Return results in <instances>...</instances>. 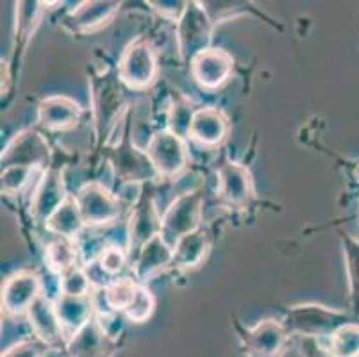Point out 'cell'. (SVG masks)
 Returning a JSON list of instances; mask_svg holds the SVG:
<instances>
[{
	"instance_id": "obj_7",
	"label": "cell",
	"mask_w": 359,
	"mask_h": 357,
	"mask_svg": "<svg viewBox=\"0 0 359 357\" xmlns=\"http://www.w3.org/2000/svg\"><path fill=\"white\" fill-rule=\"evenodd\" d=\"M43 295L41 277L32 270H20L9 275L2 284V309L9 316L27 314L29 307Z\"/></svg>"
},
{
	"instance_id": "obj_26",
	"label": "cell",
	"mask_w": 359,
	"mask_h": 357,
	"mask_svg": "<svg viewBox=\"0 0 359 357\" xmlns=\"http://www.w3.org/2000/svg\"><path fill=\"white\" fill-rule=\"evenodd\" d=\"M329 353L336 357H355L359 353V325L344 323L329 336Z\"/></svg>"
},
{
	"instance_id": "obj_3",
	"label": "cell",
	"mask_w": 359,
	"mask_h": 357,
	"mask_svg": "<svg viewBox=\"0 0 359 357\" xmlns=\"http://www.w3.org/2000/svg\"><path fill=\"white\" fill-rule=\"evenodd\" d=\"M213 20L201 2H188L186 11L177 22V48L181 61L190 63L201 52L211 48Z\"/></svg>"
},
{
	"instance_id": "obj_6",
	"label": "cell",
	"mask_w": 359,
	"mask_h": 357,
	"mask_svg": "<svg viewBox=\"0 0 359 357\" xmlns=\"http://www.w3.org/2000/svg\"><path fill=\"white\" fill-rule=\"evenodd\" d=\"M50 145L47 137L36 129H24L13 137L2 150V168L8 166H25L32 170H48L50 163Z\"/></svg>"
},
{
	"instance_id": "obj_20",
	"label": "cell",
	"mask_w": 359,
	"mask_h": 357,
	"mask_svg": "<svg viewBox=\"0 0 359 357\" xmlns=\"http://www.w3.org/2000/svg\"><path fill=\"white\" fill-rule=\"evenodd\" d=\"M47 232H50L55 238H65V240L75 241L86 231V224H84L83 213H81L77 198L74 193L67 196V201L57 208V211L48 218L45 224Z\"/></svg>"
},
{
	"instance_id": "obj_33",
	"label": "cell",
	"mask_w": 359,
	"mask_h": 357,
	"mask_svg": "<svg viewBox=\"0 0 359 357\" xmlns=\"http://www.w3.org/2000/svg\"><path fill=\"white\" fill-rule=\"evenodd\" d=\"M149 6H152L156 13H158L161 18L170 20V22H175L177 24L181 20L182 13L186 11V6L188 2H181V0H150Z\"/></svg>"
},
{
	"instance_id": "obj_11",
	"label": "cell",
	"mask_w": 359,
	"mask_h": 357,
	"mask_svg": "<svg viewBox=\"0 0 359 357\" xmlns=\"http://www.w3.org/2000/svg\"><path fill=\"white\" fill-rule=\"evenodd\" d=\"M234 70V59L224 48H208L190 63L191 77L202 90L213 91L224 86Z\"/></svg>"
},
{
	"instance_id": "obj_25",
	"label": "cell",
	"mask_w": 359,
	"mask_h": 357,
	"mask_svg": "<svg viewBox=\"0 0 359 357\" xmlns=\"http://www.w3.org/2000/svg\"><path fill=\"white\" fill-rule=\"evenodd\" d=\"M79 250H77V243L72 240H65V238H55L45 248V263H47L48 270L54 275L60 277L61 274L68 271L70 268L79 264Z\"/></svg>"
},
{
	"instance_id": "obj_1",
	"label": "cell",
	"mask_w": 359,
	"mask_h": 357,
	"mask_svg": "<svg viewBox=\"0 0 359 357\" xmlns=\"http://www.w3.org/2000/svg\"><path fill=\"white\" fill-rule=\"evenodd\" d=\"M118 79L133 91H145L158 81V52L149 39L138 38L130 41L118 61Z\"/></svg>"
},
{
	"instance_id": "obj_21",
	"label": "cell",
	"mask_w": 359,
	"mask_h": 357,
	"mask_svg": "<svg viewBox=\"0 0 359 357\" xmlns=\"http://www.w3.org/2000/svg\"><path fill=\"white\" fill-rule=\"evenodd\" d=\"M210 236L204 229L186 234L174 247V264H172V268H177L181 271L197 270L210 254Z\"/></svg>"
},
{
	"instance_id": "obj_35",
	"label": "cell",
	"mask_w": 359,
	"mask_h": 357,
	"mask_svg": "<svg viewBox=\"0 0 359 357\" xmlns=\"http://www.w3.org/2000/svg\"><path fill=\"white\" fill-rule=\"evenodd\" d=\"M318 357H336V356H332V353H329L327 350H320Z\"/></svg>"
},
{
	"instance_id": "obj_24",
	"label": "cell",
	"mask_w": 359,
	"mask_h": 357,
	"mask_svg": "<svg viewBox=\"0 0 359 357\" xmlns=\"http://www.w3.org/2000/svg\"><path fill=\"white\" fill-rule=\"evenodd\" d=\"M198 107L186 97H174L166 109V127L170 133L182 140H190V130Z\"/></svg>"
},
{
	"instance_id": "obj_2",
	"label": "cell",
	"mask_w": 359,
	"mask_h": 357,
	"mask_svg": "<svg viewBox=\"0 0 359 357\" xmlns=\"http://www.w3.org/2000/svg\"><path fill=\"white\" fill-rule=\"evenodd\" d=\"M147 159L161 181H174L175 177L190 168V145L188 140L175 136L168 129L156 130L145 150Z\"/></svg>"
},
{
	"instance_id": "obj_29",
	"label": "cell",
	"mask_w": 359,
	"mask_h": 357,
	"mask_svg": "<svg viewBox=\"0 0 359 357\" xmlns=\"http://www.w3.org/2000/svg\"><path fill=\"white\" fill-rule=\"evenodd\" d=\"M41 170H32L25 168V166H8V168H2V193L4 195H18V193L24 191L29 186V182L32 181V175L34 173H40Z\"/></svg>"
},
{
	"instance_id": "obj_34",
	"label": "cell",
	"mask_w": 359,
	"mask_h": 357,
	"mask_svg": "<svg viewBox=\"0 0 359 357\" xmlns=\"http://www.w3.org/2000/svg\"><path fill=\"white\" fill-rule=\"evenodd\" d=\"M142 189H143V182L123 181L122 184H120L118 191H116V196H118V201L122 202L123 208H129L130 211H133V209L143 201Z\"/></svg>"
},
{
	"instance_id": "obj_4",
	"label": "cell",
	"mask_w": 359,
	"mask_h": 357,
	"mask_svg": "<svg viewBox=\"0 0 359 357\" xmlns=\"http://www.w3.org/2000/svg\"><path fill=\"white\" fill-rule=\"evenodd\" d=\"M77 204L83 213L84 224L88 229H104L120 220L123 213L122 202L115 191H111L106 184L91 181L81 186L75 193Z\"/></svg>"
},
{
	"instance_id": "obj_22",
	"label": "cell",
	"mask_w": 359,
	"mask_h": 357,
	"mask_svg": "<svg viewBox=\"0 0 359 357\" xmlns=\"http://www.w3.org/2000/svg\"><path fill=\"white\" fill-rule=\"evenodd\" d=\"M109 339L93 318L84 329L75 334L67 342V350L70 357H104V350Z\"/></svg>"
},
{
	"instance_id": "obj_13",
	"label": "cell",
	"mask_w": 359,
	"mask_h": 357,
	"mask_svg": "<svg viewBox=\"0 0 359 357\" xmlns=\"http://www.w3.org/2000/svg\"><path fill=\"white\" fill-rule=\"evenodd\" d=\"M290 322L300 332H306L309 336H322L329 332L331 336L338 327H341L345 320V314L341 311L329 309L318 304H306V306H297L292 309Z\"/></svg>"
},
{
	"instance_id": "obj_37",
	"label": "cell",
	"mask_w": 359,
	"mask_h": 357,
	"mask_svg": "<svg viewBox=\"0 0 359 357\" xmlns=\"http://www.w3.org/2000/svg\"><path fill=\"white\" fill-rule=\"evenodd\" d=\"M355 357H359V353H358V356H355Z\"/></svg>"
},
{
	"instance_id": "obj_23",
	"label": "cell",
	"mask_w": 359,
	"mask_h": 357,
	"mask_svg": "<svg viewBox=\"0 0 359 357\" xmlns=\"http://www.w3.org/2000/svg\"><path fill=\"white\" fill-rule=\"evenodd\" d=\"M138 281L135 277H116L111 279V283L106 288L99 290L100 297L104 300L102 311H116V313H126L129 304L133 302L138 288ZM100 313V311H97Z\"/></svg>"
},
{
	"instance_id": "obj_36",
	"label": "cell",
	"mask_w": 359,
	"mask_h": 357,
	"mask_svg": "<svg viewBox=\"0 0 359 357\" xmlns=\"http://www.w3.org/2000/svg\"><path fill=\"white\" fill-rule=\"evenodd\" d=\"M355 179H358V182H359V165H358V168H355Z\"/></svg>"
},
{
	"instance_id": "obj_8",
	"label": "cell",
	"mask_w": 359,
	"mask_h": 357,
	"mask_svg": "<svg viewBox=\"0 0 359 357\" xmlns=\"http://www.w3.org/2000/svg\"><path fill=\"white\" fill-rule=\"evenodd\" d=\"M161 234V211L152 196L143 198L129 215L126 229V247L130 261L135 260L138 252Z\"/></svg>"
},
{
	"instance_id": "obj_17",
	"label": "cell",
	"mask_w": 359,
	"mask_h": 357,
	"mask_svg": "<svg viewBox=\"0 0 359 357\" xmlns=\"http://www.w3.org/2000/svg\"><path fill=\"white\" fill-rule=\"evenodd\" d=\"M25 316H27V322L36 339H40L47 346L65 342L63 327H61L60 318H57L54 299L48 297L47 293L41 295L40 299L29 307Z\"/></svg>"
},
{
	"instance_id": "obj_5",
	"label": "cell",
	"mask_w": 359,
	"mask_h": 357,
	"mask_svg": "<svg viewBox=\"0 0 359 357\" xmlns=\"http://www.w3.org/2000/svg\"><path fill=\"white\" fill-rule=\"evenodd\" d=\"M204 195L201 191L175 198L161 215V238L174 248L186 234L202 229Z\"/></svg>"
},
{
	"instance_id": "obj_14",
	"label": "cell",
	"mask_w": 359,
	"mask_h": 357,
	"mask_svg": "<svg viewBox=\"0 0 359 357\" xmlns=\"http://www.w3.org/2000/svg\"><path fill=\"white\" fill-rule=\"evenodd\" d=\"M81 116V104L67 95H50L38 104V123L47 130L74 129Z\"/></svg>"
},
{
	"instance_id": "obj_16",
	"label": "cell",
	"mask_w": 359,
	"mask_h": 357,
	"mask_svg": "<svg viewBox=\"0 0 359 357\" xmlns=\"http://www.w3.org/2000/svg\"><path fill=\"white\" fill-rule=\"evenodd\" d=\"M57 318H60L61 327H63L65 342L74 338L75 334L88 325L91 320L95 318L97 307L93 295L88 297H67V295L57 293L54 299Z\"/></svg>"
},
{
	"instance_id": "obj_9",
	"label": "cell",
	"mask_w": 359,
	"mask_h": 357,
	"mask_svg": "<svg viewBox=\"0 0 359 357\" xmlns=\"http://www.w3.org/2000/svg\"><path fill=\"white\" fill-rule=\"evenodd\" d=\"M68 195L70 193L65 186L63 173L55 168L45 170L40 179H38V182H36L34 189H32L31 202H29V213H31L32 220L45 227L48 218L67 201Z\"/></svg>"
},
{
	"instance_id": "obj_32",
	"label": "cell",
	"mask_w": 359,
	"mask_h": 357,
	"mask_svg": "<svg viewBox=\"0 0 359 357\" xmlns=\"http://www.w3.org/2000/svg\"><path fill=\"white\" fill-rule=\"evenodd\" d=\"M45 343L40 339H22V342L15 343L9 346L2 357H43L45 356Z\"/></svg>"
},
{
	"instance_id": "obj_28",
	"label": "cell",
	"mask_w": 359,
	"mask_h": 357,
	"mask_svg": "<svg viewBox=\"0 0 359 357\" xmlns=\"http://www.w3.org/2000/svg\"><path fill=\"white\" fill-rule=\"evenodd\" d=\"M156 297L147 284H138L135 299L126 309V318L133 323H145L154 314Z\"/></svg>"
},
{
	"instance_id": "obj_12",
	"label": "cell",
	"mask_w": 359,
	"mask_h": 357,
	"mask_svg": "<svg viewBox=\"0 0 359 357\" xmlns=\"http://www.w3.org/2000/svg\"><path fill=\"white\" fill-rule=\"evenodd\" d=\"M172 264H174V248L170 247L159 234L154 240H150L138 252L135 260L130 261V270H133V277L140 284H147L156 279L158 275H161Z\"/></svg>"
},
{
	"instance_id": "obj_18",
	"label": "cell",
	"mask_w": 359,
	"mask_h": 357,
	"mask_svg": "<svg viewBox=\"0 0 359 357\" xmlns=\"http://www.w3.org/2000/svg\"><path fill=\"white\" fill-rule=\"evenodd\" d=\"M120 9V2L109 0H91L81 2L70 15L67 16V25H70L74 32H91L104 27L115 18Z\"/></svg>"
},
{
	"instance_id": "obj_31",
	"label": "cell",
	"mask_w": 359,
	"mask_h": 357,
	"mask_svg": "<svg viewBox=\"0 0 359 357\" xmlns=\"http://www.w3.org/2000/svg\"><path fill=\"white\" fill-rule=\"evenodd\" d=\"M95 320L109 342L118 339L120 334L126 329V323L129 322L126 318V314L116 313V311H100V313L95 314Z\"/></svg>"
},
{
	"instance_id": "obj_30",
	"label": "cell",
	"mask_w": 359,
	"mask_h": 357,
	"mask_svg": "<svg viewBox=\"0 0 359 357\" xmlns=\"http://www.w3.org/2000/svg\"><path fill=\"white\" fill-rule=\"evenodd\" d=\"M130 261L129 252H127L126 245L111 243L107 245L106 250L102 252V255L99 257V264L111 279H116L123 270H126L127 263Z\"/></svg>"
},
{
	"instance_id": "obj_27",
	"label": "cell",
	"mask_w": 359,
	"mask_h": 357,
	"mask_svg": "<svg viewBox=\"0 0 359 357\" xmlns=\"http://www.w3.org/2000/svg\"><path fill=\"white\" fill-rule=\"evenodd\" d=\"M57 288H60V293L67 297H88L93 291L90 275L83 264H77L61 274L57 277Z\"/></svg>"
},
{
	"instance_id": "obj_15",
	"label": "cell",
	"mask_w": 359,
	"mask_h": 357,
	"mask_svg": "<svg viewBox=\"0 0 359 357\" xmlns=\"http://www.w3.org/2000/svg\"><path fill=\"white\" fill-rule=\"evenodd\" d=\"M229 118L215 106L198 107L190 130V140L202 149H217L229 134Z\"/></svg>"
},
{
	"instance_id": "obj_19",
	"label": "cell",
	"mask_w": 359,
	"mask_h": 357,
	"mask_svg": "<svg viewBox=\"0 0 359 357\" xmlns=\"http://www.w3.org/2000/svg\"><path fill=\"white\" fill-rule=\"evenodd\" d=\"M288 339V327L279 320H263L247 334V345L261 357H276L285 349Z\"/></svg>"
},
{
	"instance_id": "obj_10",
	"label": "cell",
	"mask_w": 359,
	"mask_h": 357,
	"mask_svg": "<svg viewBox=\"0 0 359 357\" xmlns=\"http://www.w3.org/2000/svg\"><path fill=\"white\" fill-rule=\"evenodd\" d=\"M217 193L224 206L243 209L254 198L252 173L241 163L229 161L222 165L217 172Z\"/></svg>"
}]
</instances>
